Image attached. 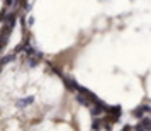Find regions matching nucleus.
Listing matches in <instances>:
<instances>
[{
  "label": "nucleus",
  "instance_id": "obj_1",
  "mask_svg": "<svg viewBox=\"0 0 151 131\" xmlns=\"http://www.w3.org/2000/svg\"><path fill=\"white\" fill-rule=\"evenodd\" d=\"M144 112H150V106H141V107L134 109V116L139 117V119H143V114H144Z\"/></svg>",
  "mask_w": 151,
  "mask_h": 131
},
{
  "label": "nucleus",
  "instance_id": "obj_2",
  "mask_svg": "<svg viewBox=\"0 0 151 131\" xmlns=\"http://www.w3.org/2000/svg\"><path fill=\"white\" fill-rule=\"evenodd\" d=\"M137 128H141V130H151V121L150 119H143Z\"/></svg>",
  "mask_w": 151,
  "mask_h": 131
},
{
  "label": "nucleus",
  "instance_id": "obj_3",
  "mask_svg": "<svg viewBox=\"0 0 151 131\" xmlns=\"http://www.w3.org/2000/svg\"><path fill=\"white\" fill-rule=\"evenodd\" d=\"M32 101H34L32 97H27V99H22V101H19V102H17V106H19V107H24V106H29Z\"/></svg>",
  "mask_w": 151,
  "mask_h": 131
},
{
  "label": "nucleus",
  "instance_id": "obj_4",
  "mask_svg": "<svg viewBox=\"0 0 151 131\" xmlns=\"http://www.w3.org/2000/svg\"><path fill=\"white\" fill-rule=\"evenodd\" d=\"M14 58H15L14 55H9V56H5V58H2V60H0V67H2V65H7V63L12 62Z\"/></svg>",
  "mask_w": 151,
  "mask_h": 131
},
{
  "label": "nucleus",
  "instance_id": "obj_5",
  "mask_svg": "<svg viewBox=\"0 0 151 131\" xmlns=\"http://www.w3.org/2000/svg\"><path fill=\"white\" fill-rule=\"evenodd\" d=\"M65 83H66V87H70V89H76V87H78L73 80H65Z\"/></svg>",
  "mask_w": 151,
  "mask_h": 131
},
{
  "label": "nucleus",
  "instance_id": "obj_6",
  "mask_svg": "<svg viewBox=\"0 0 151 131\" xmlns=\"http://www.w3.org/2000/svg\"><path fill=\"white\" fill-rule=\"evenodd\" d=\"M92 126H93V128H100V123H99V121H95V123L92 124Z\"/></svg>",
  "mask_w": 151,
  "mask_h": 131
},
{
  "label": "nucleus",
  "instance_id": "obj_7",
  "mask_svg": "<svg viewBox=\"0 0 151 131\" xmlns=\"http://www.w3.org/2000/svg\"><path fill=\"white\" fill-rule=\"evenodd\" d=\"M5 4H7V5H10V4H12V0H5Z\"/></svg>",
  "mask_w": 151,
  "mask_h": 131
}]
</instances>
